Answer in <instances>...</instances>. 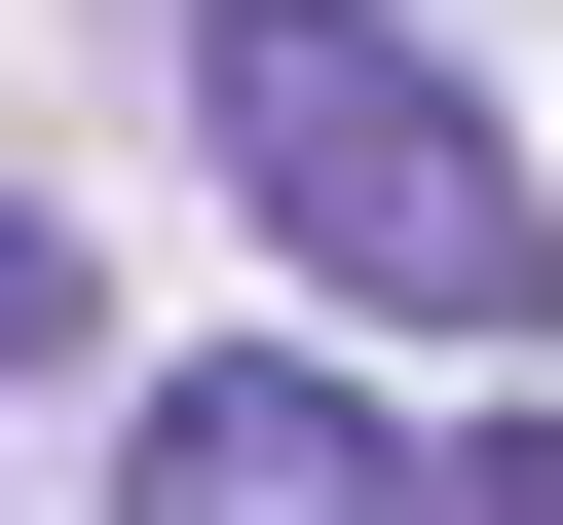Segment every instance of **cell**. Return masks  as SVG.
I'll list each match as a JSON object with an SVG mask.
<instances>
[{
  "label": "cell",
  "instance_id": "obj_1",
  "mask_svg": "<svg viewBox=\"0 0 563 525\" xmlns=\"http://www.w3.org/2000/svg\"><path fill=\"white\" fill-rule=\"evenodd\" d=\"M188 150L263 188V262L376 338H563V188L488 150V76L413 0H188Z\"/></svg>",
  "mask_w": 563,
  "mask_h": 525
},
{
  "label": "cell",
  "instance_id": "obj_2",
  "mask_svg": "<svg viewBox=\"0 0 563 525\" xmlns=\"http://www.w3.org/2000/svg\"><path fill=\"white\" fill-rule=\"evenodd\" d=\"M113 525H413V413L225 338V376H113Z\"/></svg>",
  "mask_w": 563,
  "mask_h": 525
},
{
  "label": "cell",
  "instance_id": "obj_3",
  "mask_svg": "<svg viewBox=\"0 0 563 525\" xmlns=\"http://www.w3.org/2000/svg\"><path fill=\"white\" fill-rule=\"evenodd\" d=\"M76 338H113V301H76V225H0V376H76Z\"/></svg>",
  "mask_w": 563,
  "mask_h": 525
}]
</instances>
